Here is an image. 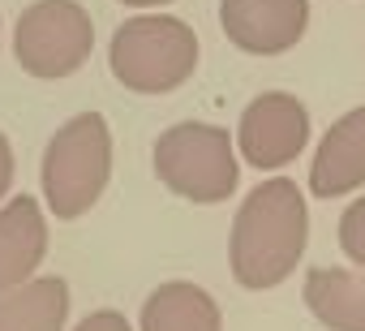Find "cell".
Returning <instances> with one entry per match:
<instances>
[{
	"mask_svg": "<svg viewBox=\"0 0 365 331\" xmlns=\"http://www.w3.org/2000/svg\"><path fill=\"white\" fill-rule=\"evenodd\" d=\"M309 215L297 181H262L237 211L232 224V275L245 288H275L297 271L305 254Z\"/></svg>",
	"mask_w": 365,
	"mask_h": 331,
	"instance_id": "6da1fadb",
	"label": "cell"
},
{
	"mask_svg": "<svg viewBox=\"0 0 365 331\" xmlns=\"http://www.w3.org/2000/svg\"><path fill=\"white\" fill-rule=\"evenodd\" d=\"M112 177V133L99 112L61 125L43 151V198L56 220L86 215Z\"/></svg>",
	"mask_w": 365,
	"mask_h": 331,
	"instance_id": "7a4b0ae2",
	"label": "cell"
},
{
	"mask_svg": "<svg viewBox=\"0 0 365 331\" xmlns=\"http://www.w3.org/2000/svg\"><path fill=\"white\" fill-rule=\"evenodd\" d=\"M108 65L120 86L138 91V95H168L185 78H194L198 35L180 18H163V14L129 18L112 35Z\"/></svg>",
	"mask_w": 365,
	"mask_h": 331,
	"instance_id": "3957f363",
	"label": "cell"
},
{
	"mask_svg": "<svg viewBox=\"0 0 365 331\" xmlns=\"http://www.w3.org/2000/svg\"><path fill=\"white\" fill-rule=\"evenodd\" d=\"M155 173L172 194L190 203H224L237 190V155L228 129L202 121L172 125L155 142Z\"/></svg>",
	"mask_w": 365,
	"mask_h": 331,
	"instance_id": "277c9868",
	"label": "cell"
},
{
	"mask_svg": "<svg viewBox=\"0 0 365 331\" xmlns=\"http://www.w3.org/2000/svg\"><path fill=\"white\" fill-rule=\"evenodd\" d=\"M95 48V22L78 0H35L14 31V56L31 78L56 82L86 65Z\"/></svg>",
	"mask_w": 365,
	"mask_h": 331,
	"instance_id": "5b68a950",
	"label": "cell"
},
{
	"mask_svg": "<svg viewBox=\"0 0 365 331\" xmlns=\"http://www.w3.org/2000/svg\"><path fill=\"white\" fill-rule=\"evenodd\" d=\"M305 142H309V112L297 95L267 91L241 116L237 146L254 168H267V173L284 168V163H292L305 151Z\"/></svg>",
	"mask_w": 365,
	"mask_h": 331,
	"instance_id": "8992f818",
	"label": "cell"
},
{
	"mask_svg": "<svg viewBox=\"0 0 365 331\" xmlns=\"http://www.w3.org/2000/svg\"><path fill=\"white\" fill-rule=\"evenodd\" d=\"M220 26L250 56L288 52L309 26V0H224Z\"/></svg>",
	"mask_w": 365,
	"mask_h": 331,
	"instance_id": "52a82bcc",
	"label": "cell"
},
{
	"mask_svg": "<svg viewBox=\"0 0 365 331\" xmlns=\"http://www.w3.org/2000/svg\"><path fill=\"white\" fill-rule=\"evenodd\" d=\"M361 181H365V108H352L327 129L309 168V190L318 198H339Z\"/></svg>",
	"mask_w": 365,
	"mask_h": 331,
	"instance_id": "ba28073f",
	"label": "cell"
},
{
	"mask_svg": "<svg viewBox=\"0 0 365 331\" xmlns=\"http://www.w3.org/2000/svg\"><path fill=\"white\" fill-rule=\"evenodd\" d=\"M48 254V220L31 194L0 211V288L26 284Z\"/></svg>",
	"mask_w": 365,
	"mask_h": 331,
	"instance_id": "9c48e42d",
	"label": "cell"
},
{
	"mask_svg": "<svg viewBox=\"0 0 365 331\" xmlns=\"http://www.w3.org/2000/svg\"><path fill=\"white\" fill-rule=\"evenodd\" d=\"M69 284L61 275L0 288V331H65Z\"/></svg>",
	"mask_w": 365,
	"mask_h": 331,
	"instance_id": "30bf717a",
	"label": "cell"
},
{
	"mask_svg": "<svg viewBox=\"0 0 365 331\" xmlns=\"http://www.w3.org/2000/svg\"><path fill=\"white\" fill-rule=\"evenodd\" d=\"M142 331H224V314L198 284H159L142 305Z\"/></svg>",
	"mask_w": 365,
	"mask_h": 331,
	"instance_id": "8fae6325",
	"label": "cell"
},
{
	"mask_svg": "<svg viewBox=\"0 0 365 331\" xmlns=\"http://www.w3.org/2000/svg\"><path fill=\"white\" fill-rule=\"evenodd\" d=\"M305 305L331 331H365V275L314 267L305 275Z\"/></svg>",
	"mask_w": 365,
	"mask_h": 331,
	"instance_id": "7c38bea8",
	"label": "cell"
},
{
	"mask_svg": "<svg viewBox=\"0 0 365 331\" xmlns=\"http://www.w3.org/2000/svg\"><path fill=\"white\" fill-rule=\"evenodd\" d=\"M339 250H344L356 267H365V198H356V203L339 215Z\"/></svg>",
	"mask_w": 365,
	"mask_h": 331,
	"instance_id": "4fadbf2b",
	"label": "cell"
},
{
	"mask_svg": "<svg viewBox=\"0 0 365 331\" xmlns=\"http://www.w3.org/2000/svg\"><path fill=\"white\" fill-rule=\"evenodd\" d=\"M73 331H129V322H125V314H116V310H95V314H86Z\"/></svg>",
	"mask_w": 365,
	"mask_h": 331,
	"instance_id": "5bb4252c",
	"label": "cell"
},
{
	"mask_svg": "<svg viewBox=\"0 0 365 331\" xmlns=\"http://www.w3.org/2000/svg\"><path fill=\"white\" fill-rule=\"evenodd\" d=\"M9 185H14V146H9L5 133H0V198L9 194Z\"/></svg>",
	"mask_w": 365,
	"mask_h": 331,
	"instance_id": "9a60e30c",
	"label": "cell"
},
{
	"mask_svg": "<svg viewBox=\"0 0 365 331\" xmlns=\"http://www.w3.org/2000/svg\"><path fill=\"white\" fill-rule=\"evenodd\" d=\"M120 5H129V9H150V5H172V0H120Z\"/></svg>",
	"mask_w": 365,
	"mask_h": 331,
	"instance_id": "2e32d148",
	"label": "cell"
}]
</instances>
